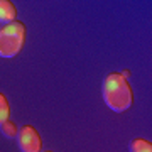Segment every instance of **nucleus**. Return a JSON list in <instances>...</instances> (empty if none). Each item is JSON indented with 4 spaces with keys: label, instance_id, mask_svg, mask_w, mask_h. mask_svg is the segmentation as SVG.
Returning <instances> with one entry per match:
<instances>
[{
    "label": "nucleus",
    "instance_id": "10",
    "mask_svg": "<svg viewBox=\"0 0 152 152\" xmlns=\"http://www.w3.org/2000/svg\"><path fill=\"white\" fill-rule=\"evenodd\" d=\"M0 29H2V27H0Z\"/></svg>",
    "mask_w": 152,
    "mask_h": 152
},
{
    "label": "nucleus",
    "instance_id": "1",
    "mask_svg": "<svg viewBox=\"0 0 152 152\" xmlns=\"http://www.w3.org/2000/svg\"><path fill=\"white\" fill-rule=\"evenodd\" d=\"M103 102L110 110L117 113L127 112L134 103V90H132L129 80H125L118 71L108 73L103 80Z\"/></svg>",
    "mask_w": 152,
    "mask_h": 152
},
{
    "label": "nucleus",
    "instance_id": "2",
    "mask_svg": "<svg viewBox=\"0 0 152 152\" xmlns=\"http://www.w3.org/2000/svg\"><path fill=\"white\" fill-rule=\"evenodd\" d=\"M27 29L22 20H14L0 29V58H15L26 44Z\"/></svg>",
    "mask_w": 152,
    "mask_h": 152
},
{
    "label": "nucleus",
    "instance_id": "8",
    "mask_svg": "<svg viewBox=\"0 0 152 152\" xmlns=\"http://www.w3.org/2000/svg\"><path fill=\"white\" fill-rule=\"evenodd\" d=\"M120 75L124 76L125 80H129V78H130V69H122V73H120Z\"/></svg>",
    "mask_w": 152,
    "mask_h": 152
},
{
    "label": "nucleus",
    "instance_id": "5",
    "mask_svg": "<svg viewBox=\"0 0 152 152\" xmlns=\"http://www.w3.org/2000/svg\"><path fill=\"white\" fill-rule=\"evenodd\" d=\"M129 151L130 152H152V142L147 140V139H142V137H135V139L130 140Z\"/></svg>",
    "mask_w": 152,
    "mask_h": 152
},
{
    "label": "nucleus",
    "instance_id": "6",
    "mask_svg": "<svg viewBox=\"0 0 152 152\" xmlns=\"http://www.w3.org/2000/svg\"><path fill=\"white\" fill-rule=\"evenodd\" d=\"M0 130H2L4 137H7V139H15L17 134H19V127H17V124L14 120L9 118L7 122H4V124L0 125Z\"/></svg>",
    "mask_w": 152,
    "mask_h": 152
},
{
    "label": "nucleus",
    "instance_id": "4",
    "mask_svg": "<svg viewBox=\"0 0 152 152\" xmlns=\"http://www.w3.org/2000/svg\"><path fill=\"white\" fill-rule=\"evenodd\" d=\"M17 20V9L10 0H0V24H10Z\"/></svg>",
    "mask_w": 152,
    "mask_h": 152
},
{
    "label": "nucleus",
    "instance_id": "7",
    "mask_svg": "<svg viewBox=\"0 0 152 152\" xmlns=\"http://www.w3.org/2000/svg\"><path fill=\"white\" fill-rule=\"evenodd\" d=\"M10 118V105L4 93L0 91V125Z\"/></svg>",
    "mask_w": 152,
    "mask_h": 152
},
{
    "label": "nucleus",
    "instance_id": "3",
    "mask_svg": "<svg viewBox=\"0 0 152 152\" xmlns=\"http://www.w3.org/2000/svg\"><path fill=\"white\" fill-rule=\"evenodd\" d=\"M17 142L20 152H42V139L32 125H24L19 130Z\"/></svg>",
    "mask_w": 152,
    "mask_h": 152
},
{
    "label": "nucleus",
    "instance_id": "9",
    "mask_svg": "<svg viewBox=\"0 0 152 152\" xmlns=\"http://www.w3.org/2000/svg\"><path fill=\"white\" fill-rule=\"evenodd\" d=\"M44 152H54V151H44Z\"/></svg>",
    "mask_w": 152,
    "mask_h": 152
}]
</instances>
